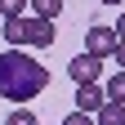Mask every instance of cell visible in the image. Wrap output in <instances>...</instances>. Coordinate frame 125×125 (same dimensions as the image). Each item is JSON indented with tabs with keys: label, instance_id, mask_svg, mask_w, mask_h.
<instances>
[{
	"label": "cell",
	"instance_id": "cell-1",
	"mask_svg": "<svg viewBox=\"0 0 125 125\" xmlns=\"http://www.w3.org/2000/svg\"><path fill=\"white\" fill-rule=\"evenodd\" d=\"M45 85H49V72L27 49H5L0 54V98L22 103V98H36Z\"/></svg>",
	"mask_w": 125,
	"mask_h": 125
},
{
	"label": "cell",
	"instance_id": "cell-2",
	"mask_svg": "<svg viewBox=\"0 0 125 125\" xmlns=\"http://www.w3.org/2000/svg\"><path fill=\"white\" fill-rule=\"evenodd\" d=\"M116 45H121L116 27H103V22H94V27L85 31V54H94V58H112V54H116Z\"/></svg>",
	"mask_w": 125,
	"mask_h": 125
},
{
	"label": "cell",
	"instance_id": "cell-3",
	"mask_svg": "<svg viewBox=\"0 0 125 125\" xmlns=\"http://www.w3.org/2000/svg\"><path fill=\"white\" fill-rule=\"evenodd\" d=\"M98 72H103V58H94V54H76L67 62V76L76 85H89V81H98Z\"/></svg>",
	"mask_w": 125,
	"mask_h": 125
},
{
	"label": "cell",
	"instance_id": "cell-4",
	"mask_svg": "<svg viewBox=\"0 0 125 125\" xmlns=\"http://www.w3.org/2000/svg\"><path fill=\"white\" fill-rule=\"evenodd\" d=\"M107 103V89L98 85V81H89V85H76V112H98V107Z\"/></svg>",
	"mask_w": 125,
	"mask_h": 125
},
{
	"label": "cell",
	"instance_id": "cell-5",
	"mask_svg": "<svg viewBox=\"0 0 125 125\" xmlns=\"http://www.w3.org/2000/svg\"><path fill=\"white\" fill-rule=\"evenodd\" d=\"M27 45H31V49H49V45H54V22L31 13V18H27Z\"/></svg>",
	"mask_w": 125,
	"mask_h": 125
},
{
	"label": "cell",
	"instance_id": "cell-6",
	"mask_svg": "<svg viewBox=\"0 0 125 125\" xmlns=\"http://www.w3.org/2000/svg\"><path fill=\"white\" fill-rule=\"evenodd\" d=\"M5 40H9V49H22L27 45V18H5Z\"/></svg>",
	"mask_w": 125,
	"mask_h": 125
},
{
	"label": "cell",
	"instance_id": "cell-7",
	"mask_svg": "<svg viewBox=\"0 0 125 125\" xmlns=\"http://www.w3.org/2000/svg\"><path fill=\"white\" fill-rule=\"evenodd\" d=\"M94 116H98V125H125V103H112V98H107Z\"/></svg>",
	"mask_w": 125,
	"mask_h": 125
},
{
	"label": "cell",
	"instance_id": "cell-8",
	"mask_svg": "<svg viewBox=\"0 0 125 125\" xmlns=\"http://www.w3.org/2000/svg\"><path fill=\"white\" fill-rule=\"evenodd\" d=\"M31 9H36V18H58V13H62V0H31Z\"/></svg>",
	"mask_w": 125,
	"mask_h": 125
},
{
	"label": "cell",
	"instance_id": "cell-9",
	"mask_svg": "<svg viewBox=\"0 0 125 125\" xmlns=\"http://www.w3.org/2000/svg\"><path fill=\"white\" fill-rule=\"evenodd\" d=\"M103 89H107V98H112V103H125V72H116Z\"/></svg>",
	"mask_w": 125,
	"mask_h": 125
},
{
	"label": "cell",
	"instance_id": "cell-10",
	"mask_svg": "<svg viewBox=\"0 0 125 125\" xmlns=\"http://www.w3.org/2000/svg\"><path fill=\"white\" fill-rule=\"evenodd\" d=\"M22 9H27V0H0V13L5 18H22Z\"/></svg>",
	"mask_w": 125,
	"mask_h": 125
},
{
	"label": "cell",
	"instance_id": "cell-11",
	"mask_svg": "<svg viewBox=\"0 0 125 125\" xmlns=\"http://www.w3.org/2000/svg\"><path fill=\"white\" fill-rule=\"evenodd\" d=\"M5 125H40L36 116H31V112H22V107H18V112H9V121Z\"/></svg>",
	"mask_w": 125,
	"mask_h": 125
},
{
	"label": "cell",
	"instance_id": "cell-12",
	"mask_svg": "<svg viewBox=\"0 0 125 125\" xmlns=\"http://www.w3.org/2000/svg\"><path fill=\"white\" fill-rule=\"evenodd\" d=\"M62 125H94V116H89V112H72Z\"/></svg>",
	"mask_w": 125,
	"mask_h": 125
},
{
	"label": "cell",
	"instance_id": "cell-13",
	"mask_svg": "<svg viewBox=\"0 0 125 125\" xmlns=\"http://www.w3.org/2000/svg\"><path fill=\"white\" fill-rule=\"evenodd\" d=\"M112 58H116V62H121V72H125V40H121V45H116V54H112Z\"/></svg>",
	"mask_w": 125,
	"mask_h": 125
},
{
	"label": "cell",
	"instance_id": "cell-14",
	"mask_svg": "<svg viewBox=\"0 0 125 125\" xmlns=\"http://www.w3.org/2000/svg\"><path fill=\"white\" fill-rule=\"evenodd\" d=\"M116 36L125 40V13H121V18H116Z\"/></svg>",
	"mask_w": 125,
	"mask_h": 125
},
{
	"label": "cell",
	"instance_id": "cell-15",
	"mask_svg": "<svg viewBox=\"0 0 125 125\" xmlns=\"http://www.w3.org/2000/svg\"><path fill=\"white\" fill-rule=\"evenodd\" d=\"M103 5H121V0H103Z\"/></svg>",
	"mask_w": 125,
	"mask_h": 125
}]
</instances>
